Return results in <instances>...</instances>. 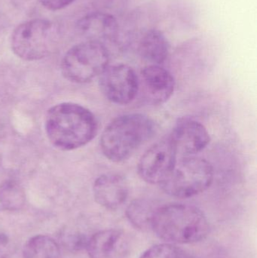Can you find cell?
<instances>
[{"label":"cell","mask_w":257,"mask_h":258,"mask_svg":"<svg viewBox=\"0 0 257 258\" xmlns=\"http://www.w3.org/2000/svg\"><path fill=\"white\" fill-rule=\"evenodd\" d=\"M110 65L106 45L85 41L72 46L62 61V73L66 80L77 83L92 81L100 77Z\"/></svg>","instance_id":"6"},{"label":"cell","mask_w":257,"mask_h":258,"mask_svg":"<svg viewBox=\"0 0 257 258\" xmlns=\"http://www.w3.org/2000/svg\"><path fill=\"white\" fill-rule=\"evenodd\" d=\"M24 258H61L58 244L48 236L39 235L27 241L23 251Z\"/></svg>","instance_id":"16"},{"label":"cell","mask_w":257,"mask_h":258,"mask_svg":"<svg viewBox=\"0 0 257 258\" xmlns=\"http://www.w3.org/2000/svg\"><path fill=\"white\" fill-rule=\"evenodd\" d=\"M152 230L167 243L190 244L205 239L209 233L210 225L199 208L172 203L157 208Z\"/></svg>","instance_id":"2"},{"label":"cell","mask_w":257,"mask_h":258,"mask_svg":"<svg viewBox=\"0 0 257 258\" xmlns=\"http://www.w3.org/2000/svg\"><path fill=\"white\" fill-rule=\"evenodd\" d=\"M140 258H190L187 251L175 244L161 243L148 248Z\"/></svg>","instance_id":"18"},{"label":"cell","mask_w":257,"mask_h":258,"mask_svg":"<svg viewBox=\"0 0 257 258\" xmlns=\"http://www.w3.org/2000/svg\"><path fill=\"white\" fill-rule=\"evenodd\" d=\"M177 161L176 150L167 137L152 144L142 155L137 171L142 180L160 186L175 168Z\"/></svg>","instance_id":"8"},{"label":"cell","mask_w":257,"mask_h":258,"mask_svg":"<svg viewBox=\"0 0 257 258\" xmlns=\"http://www.w3.org/2000/svg\"><path fill=\"white\" fill-rule=\"evenodd\" d=\"M93 194L100 206L110 210H116L128 198V183L119 174H102L94 183Z\"/></svg>","instance_id":"13"},{"label":"cell","mask_w":257,"mask_h":258,"mask_svg":"<svg viewBox=\"0 0 257 258\" xmlns=\"http://www.w3.org/2000/svg\"><path fill=\"white\" fill-rule=\"evenodd\" d=\"M75 0H40L41 4L50 11H58L67 7Z\"/></svg>","instance_id":"20"},{"label":"cell","mask_w":257,"mask_h":258,"mask_svg":"<svg viewBox=\"0 0 257 258\" xmlns=\"http://www.w3.org/2000/svg\"><path fill=\"white\" fill-rule=\"evenodd\" d=\"M155 129L153 121L142 113L118 116L101 135L103 154L112 162H123L153 136Z\"/></svg>","instance_id":"3"},{"label":"cell","mask_w":257,"mask_h":258,"mask_svg":"<svg viewBox=\"0 0 257 258\" xmlns=\"http://www.w3.org/2000/svg\"><path fill=\"white\" fill-rule=\"evenodd\" d=\"M76 30L86 41L114 42L119 37V26L116 17L104 12H94L84 15L76 23Z\"/></svg>","instance_id":"11"},{"label":"cell","mask_w":257,"mask_h":258,"mask_svg":"<svg viewBox=\"0 0 257 258\" xmlns=\"http://www.w3.org/2000/svg\"><path fill=\"white\" fill-rule=\"evenodd\" d=\"M5 24H6V21H5L4 18H3V15L0 13V32L4 29Z\"/></svg>","instance_id":"21"},{"label":"cell","mask_w":257,"mask_h":258,"mask_svg":"<svg viewBox=\"0 0 257 258\" xmlns=\"http://www.w3.org/2000/svg\"><path fill=\"white\" fill-rule=\"evenodd\" d=\"M99 78L101 92L113 104L126 105L138 94L139 77L128 65H109Z\"/></svg>","instance_id":"7"},{"label":"cell","mask_w":257,"mask_h":258,"mask_svg":"<svg viewBox=\"0 0 257 258\" xmlns=\"http://www.w3.org/2000/svg\"><path fill=\"white\" fill-rule=\"evenodd\" d=\"M214 175L212 165L206 159L196 156L181 157L160 186L170 197L191 198L206 191Z\"/></svg>","instance_id":"5"},{"label":"cell","mask_w":257,"mask_h":258,"mask_svg":"<svg viewBox=\"0 0 257 258\" xmlns=\"http://www.w3.org/2000/svg\"><path fill=\"white\" fill-rule=\"evenodd\" d=\"M60 33L54 23L33 19L18 25L12 33L14 53L24 60H38L54 52L60 42Z\"/></svg>","instance_id":"4"},{"label":"cell","mask_w":257,"mask_h":258,"mask_svg":"<svg viewBox=\"0 0 257 258\" xmlns=\"http://www.w3.org/2000/svg\"><path fill=\"white\" fill-rule=\"evenodd\" d=\"M13 251V243L6 232L0 230V258L9 257Z\"/></svg>","instance_id":"19"},{"label":"cell","mask_w":257,"mask_h":258,"mask_svg":"<svg viewBox=\"0 0 257 258\" xmlns=\"http://www.w3.org/2000/svg\"><path fill=\"white\" fill-rule=\"evenodd\" d=\"M178 156H196L211 141L209 132L202 122L190 117L178 119L169 135Z\"/></svg>","instance_id":"9"},{"label":"cell","mask_w":257,"mask_h":258,"mask_svg":"<svg viewBox=\"0 0 257 258\" xmlns=\"http://www.w3.org/2000/svg\"><path fill=\"white\" fill-rule=\"evenodd\" d=\"M137 50L140 57L149 64L161 65L170 54V44L161 30L150 29L140 38Z\"/></svg>","instance_id":"14"},{"label":"cell","mask_w":257,"mask_h":258,"mask_svg":"<svg viewBox=\"0 0 257 258\" xmlns=\"http://www.w3.org/2000/svg\"><path fill=\"white\" fill-rule=\"evenodd\" d=\"M45 131L54 147L72 150L93 140L98 132V122L93 113L82 106L63 103L48 110Z\"/></svg>","instance_id":"1"},{"label":"cell","mask_w":257,"mask_h":258,"mask_svg":"<svg viewBox=\"0 0 257 258\" xmlns=\"http://www.w3.org/2000/svg\"><path fill=\"white\" fill-rule=\"evenodd\" d=\"M153 203L146 199H137L131 202L126 209V216L130 224L137 230H152V221L157 209Z\"/></svg>","instance_id":"15"},{"label":"cell","mask_w":257,"mask_h":258,"mask_svg":"<svg viewBox=\"0 0 257 258\" xmlns=\"http://www.w3.org/2000/svg\"><path fill=\"white\" fill-rule=\"evenodd\" d=\"M85 248L90 258H127L130 244L123 231L110 229L93 235Z\"/></svg>","instance_id":"12"},{"label":"cell","mask_w":257,"mask_h":258,"mask_svg":"<svg viewBox=\"0 0 257 258\" xmlns=\"http://www.w3.org/2000/svg\"><path fill=\"white\" fill-rule=\"evenodd\" d=\"M25 203L23 188L15 180H6L0 185V204L6 210L17 211Z\"/></svg>","instance_id":"17"},{"label":"cell","mask_w":257,"mask_h":258,"mask_svg":"<svg viewBox=\"0 0 257 258\" xmlns=\"http://www.w3.org/2000/svg\"><path fill=\"white\" fill-rule=\"evenodd\" d=\"M138 77L139 92L141 91L145 101L149 104H164L175 92V78L161 65L149 64L144 67Z\"/></svg>","instance_id":"10"}]
</instances>
